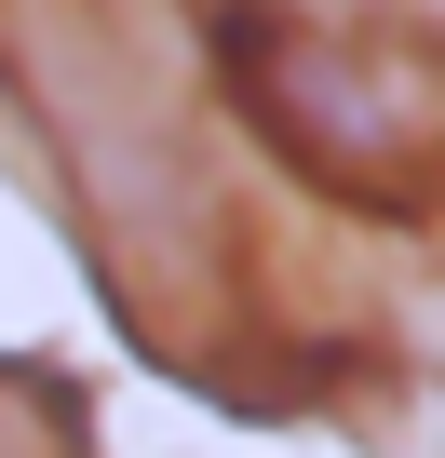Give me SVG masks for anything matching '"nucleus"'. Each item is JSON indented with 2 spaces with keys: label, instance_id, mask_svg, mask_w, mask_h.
<instances>
[{
  "label": "nucleus",
  "instance_id": "f257e3e1",
  "mask_svg": "<svg viewBox=\"0 0 445 458\" xmlns=\"http://www.w3.org/2000/svg\"><path fill=\"white\" fill-rule=\"evenodd\" d=\"M0 135L28 148L108 324L162 377L257 418L297 404L311 337L270 297L244 135L216 108L189 0H0Z\"/></svg>",
  "mask_w": 445,
  "mask_h": 458
},
{
  "label": "nucleus",
  "instance_id": "f03ea898",
  "mask_svg": "<svg viewBox=\"0 0 445 458\" xmlns=\"http://www.w3.org/2000/svg\"><path fill=\"white\" fill-rule=\"evenodd\" d=\"M244 162L364 229L445 216V14L432 0H189Z\"/></svg>",
  "mask_w": 445,
  "mask_h": 458
},
{
  "label": "nucleus",
  "instance_id": "7ed1b4c3",
  "mask_svg": "<svg viewBox=\"0 0 445 458\" xmlns=\"http://www.w3.org/2000/svg\"><path fill=\"white\" fill-rule=\"evenodd\" d=\"M0 458H95V404H81V377L0 351Z\"/></svg>",
  "mask_w": 445,
  "mask_h": 458
}]
</instances>
